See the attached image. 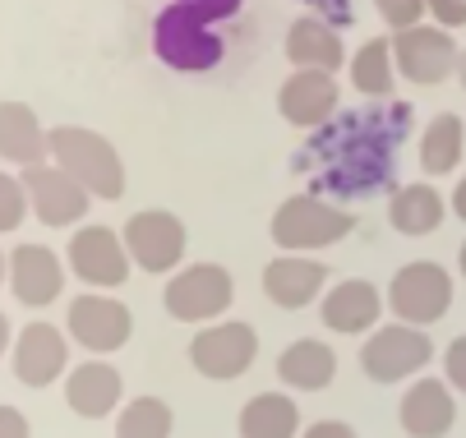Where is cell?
I'll list each match as a JSON object with an SVG mask.
<instances>
[{
	"label": "cell",
	"mask_w": 466,
	"mask_h": 438,
	"mask_svg": "<svg viewBox=\"0 0 466 438\" xmlns=\"http://www.w3.org/2000/svg\"><path fill=\"white\" fill-rule=\"evenodd\" d=\"M379 5V15H383V24L388 28H416L420 19H425V0H374Z\"/></svg>",
	"instance_id": "obj_29"
},
{
	"label": "cell",
	"mask_w": 466,
	"mask_h": 438,
	"mask_svg": "<svg viewBox=\"0 0 466 438\" xmlns=\"http://www.w3.org/2000/svg\"><path fill=\"white\" fill-rule=\"evenodd\" d=\"M5 277H10V259H5V254H0V282H5Z\"/></svg>",
	"instance_id": "obj_38"
},
{
	"label": "cell",
	"mask_w": 466,
	"mask_h": 438,
	"mask_svg": "<svg viewBox=\"0 0 466 438\" xmlns=\"http://www.w3.org/2000/svg\"><path fill=\"white\" fill-rule=\"evenodd\" d=\"M457 268H461V277H466V244H461V254H457Z\"/></svg>",
	"instance_id": "obj_39"
},
{
	"label": "cell",
	"mask_w": 466,
	"mask_h": 438,
	"mask_svg": "<svg viewBox=\"0 0 466 438\" xmlns=\"http://www.w3.org/2000/svg\"><path fill=\"white\" fill-rule=\"evenodd\" d=\"M430 360H434V342L425 337V328L402 324V319L388 328H374L370 342L360 346V369L374 383H402L411 373H420Z\"/></svg>",
	"instance_id": "obj_4"
},
{
	"label": "cell",
	"mask_w": 466,
	"mask_h": 438,
	"mask_svg": "<svg viewBox=\"0 0 466 438\" xmlns=\"http://www.w3.org/2000/svg\"><path fill=\"white\" fill-rule=\"evenodd\" d=\"M258 355V333L249 324H213L189 342V360L204 379H240Z\"/></svg>",
	"instance_id": "obj_10"
},
{
	"label": "cell",
	"mask_w": 466,
	"mask_h": 438,
	"mask_svg": "<svg viewBox=\"0 0 466 438\" xmlns=\"http://www.w3.org/2000/svg\"><path fill=\"white\" fill-rule=\"evenodd\" d=\"M383 295L370 286V282H338L328 291V300L319 304V314H323V328L328 333H342V337H356V333H370L383 314Z\"/></svg>",
	"instance_id": "obj_17"
},
{
	"label": "cell",
	"mask_w": 466,
	"mask_h": 438,
	"mask_svg": "<svg viewBox=\"0 0 466 438\" xmlns=\"http://www.w3.org/2000/svg\"><path fill=\"white\" fill-rule=\"evenodd\" d=\"M167 314L180 324H208L236 300V282L222 264H194L167 282Z\"/></svg>",
	"instance_id": "obj_6"
},
{
	"label": "cell",
	"mask_w": 466,
	"mask_h": 438,
	"mask_svg": "<svg viewBox=\"0 0 466 438\" xmlns=\"http://www.w3.org/2000/svg\"><path fill=\"white\" fill-rule=\"evenodd\" d=\"M65 360H70V346H65L56 324H28L15 337V379L24 388H46L65 373Z\"/></svg>",
	"instance_id": "obj_15"
},
{
	"label": "cell",
	"mask_w": 466,
	"mask_h": 438,
	"mask_svg": "<svg viewBox=\"0 0 466 438\" xmlns=\"http://www.w3.org/2000/svg\"><path fill=\"white\" fill-rule=\"evenodd\" d=\"M452 213H457V217L466 222V175L457 180V190H452Z\"/></svg>",
	"instance_id": "obj_35"
},
{
	"label": "cell",
	"mask_w": 466,
	"mask_h": 438,
	"mask_svg": "<svg viewBox=\"0 0 466 438\" xmlns=\"http://www.w3.org/2000/svg\"><path fill=\"white\" fill-rule=\"evenodd\" d=\"M300 406L287 393H258L240 411V438H296Z\"/></svg>",
	"instance_id": "obj_23"
},
{
	"label": "cell",
	"mask_w": 466,
	"mask_h": 438,
	"mask_svg": "<svg viewBox=\"0 0 466 438\" xmlns=\"http://www.w3.org/2000/svg\"><path fill=\"white\" fill-rule=\"evenodd\" d=\"M278 379L296 393H323L332 379H338V355H332L328 342L300 337L278 355Z\"/></svg>",
	"instance_id": "obj_21"
},
{
	"label": "cell",
	"mask_w": 466,
	"mask_h": 438,
	"mask_svg": "<svg viewBox=\"0 0 466 438\" xmlns=\"http://www.w3.org/2000/svg\"><path fill=\"white\" fill-rule=\"evenodd\" d=\"M0 157L15 162V166H42L51 162L46 148V130L33 106L24 102H0Z\"/></svg>",
	"instance_id": "obj_20"
},
{
	"label": "cell",
	"mask_w": 466,
	"mask_h": 438,
	"mask_svg": "<svg viewBox=\"0 0 466 438\" xmlns=\"http://www.w3.org/2000/svg\"><path fill=\"white\" fill-rule=\"evenodd\" d=\"M120 393H125L120 369H111L106 360H88L65 379V406L84 420H106V411L120 406Z\"/></svg>",
	"instance_id": "obj_18"
},
{
	"label": "cell",
	"mask_w": 466,
	"mask_h": 438,
	"mask_svg": "<svg viewBox=\"0 0 466 438\" xmlns=\"http://www.w3.org/2000/svg\"><path fill=\"white\" fill-rule=\"evenodd\" d=\"M388 222L397 235H430L443 226V199L430 184H402L388 204Z\"/></svg>",
	"instance_id": "obj_24"
},
{
	"label": "cell",
	"mask_w": 466,
	"mask_h": 438,
	"mask_svg": "<svg viewBox=\"0 0 466 438\" xmlns=\"http://www.w3.org/2000/svg\"><path fill=\"white\" fill-rule=\"evenodd\" d=\"M129 268H135V259H129V249L116 231L106 226H79L70 235V273L97 291H111L129 277Z\"/></svg>",
	"instance_id": "obj_11"
},
{
	"label": "cell",
	"mask_w": 466,
	"mask_h": 438,
	"mask_svg": "<svg viewBox=\"0 0 466 438\" xmlns=\"http://www.w3.org/2000/svg\"><path fill=\"white\" fill-rule=\"evenodd\" d=\"M65 328H70V337L93 351V355H111L129 342V333H135V319H129V309L120 300H106V295H75L70 300V319H65Z\"/></svg>",
	"instance_id": "obj_12"
},
{
	"label": "cell",
	"mask_w": 466,
	"mask_h": 438,
	"mask_svg": "<svg viewBox=\"0 0 466 438\" xmlns=\"http://www.w3.org/2000/svg\"><path fill=\"white\" fill-rule=\"evenodd\" d=\"M10 291L28 309H42V304L60 300V291H65V264L56 259V249H46V244H19L15 254H10Z\"/></svg>",
	"instance_id": "obj_14"
},
{
	"label": "cell",
	"mask_w": 466,
	"mask_h": 438,
	"mask_svg": "<svg viewBox=\"0 0 466 438\" xmlns=\"http://www.w3.org/2000/svg\"><path fill=\"white\" fill-rule=\"evenodd\" d=\"M388 309L402 324L430 328V324H439L452 309V277L439 264H430V259L407 264L402 273L392 277V286H388Z\"/></svg>",
	"instance_id": "obj_5"
},
{
	"label": "cell",
	"mask_w": 466,
	"mask_h": 438,
	"mask_svg": "<svg viewBox=\"0 0 466 438\" xmlns=\"http://www.w3.org/2000/svg\"><path fill=\"white\" fill-rule=\"evenodd\" d=\"M351 213L332 208L314 194H291L278 213H273V240L282 254H309V249H328L351 235Z\"/></svg>",
	"instance_id": "obj_3"
},
{
	"label": "cell",
	"mask_w": 466,
	"mask_h": 438,
	"mask_svg": "<svg viewBox=\"0 0 466 438\" xmlns=\"http://www.w3.org/2000/svg\"><path fill=\"white\" fill-rule=\"evenodd\" d=\"M397 420H402V433L407 438H443L457 420V402H452V388L439 383V379H416L397 406Z\"/></svg>",
	"instance_id": "obj_16"
},
{
	"label": "cell",
	"mask_w": 466,
	"mask_h": 438,
	"mask_svg": "<svg viewBox=\"0 0 466 438\" xmlns=\"http://www.w3.org/2000/svg\"><path fill=\"white\" fill-rule=\"evenodd\" d=\"M46 148H51V162L60 171H70L93 199H120L125 194V166L116 157V148L97 134V130H84V124H60V130H46Z\"/></svg>",
	"instance_id": "obj_1"
},
{
	"label": "cell",
	"mask_w": 466,
	"mask_h": 438,
	"mask_svg": "<svg viewBox=\"0 0 466 438\" xmlns=\"http://www.w3.org/2000/svg\"><path fill=\"white\" fill-rule=\"evenodd\" d=\"M28 213V190H24V175H5L0 171V231H15L24 226Z\"/></svg>",
	"instance_id": "obj_28"
},
{
	"label": "cell",
	"mask_w": 466,
	"mask_h": 438,
	"mask_svg": "<svg viewBox=\"0 0 466 438\" xmlns=\"http://www.w3.org/2000/svg\"><path fill=\"white\" fill-rule=\"evenodd\" d=\"M0 438H33L28 415H24V411H15V406H0Z\"/></svg>",
	"instance_id": "obj_33"
},
{
	"label": "cell",
	"mask_w": 466,
	"mask_h": 438,
	"mask_svg": "<svg viewBox=\"0 0 466 438\" xmlns=\"http://www.w3.org/2000/svg\"><path fill=\"white\" fill-rule=\"evenodd\" d=\"M323 282H328V268L305 254H278L263 268V295L282 309H305L309 300H319Z\"/></svg>",
	"instance_id": "obj_19"
},
{
	"label": "cell",
	"mask_w": 466,
	"mask_h": 438,
	"mask_svg": "<svg viewBox=\"0 0 466 438\" xmlns=\"http://www.w3.org/2000/svg\"><path fill=\"white\" fill-rule=\"evenodd\" d=\"M171 5L189 10L194 19H204V24H222V19H231L240 10V0H171Z\"/></svg>",
	"instance_id": "obj_30"
},
{
	"label": "cell",
	"mask_w": 466,
	"mask_h": 438,
	"mask_svg": "<svg viewBox=\"0 0 466 438\" xmlns=\"http://www.w3.org/2000/svg\"><path fill=\"white\" fill-rule=\"evenodd\" d=\"M5 346H10V319L0 314V355H5Z\"/></svg>",
	"instance_id": "obj_36"
},
{
	"label": "cell",
	"mask_w": 466,
	"mask_h": 438,
	"mask_svg": "<svg viewBox=\"0 0 466 438\" xmlns=\"http://www.w3.org/2000/svg\"><path fill=\"white\" fill-rule=\"evenodd\" d=\"M351 84L365 97H388L397 84V60H392V37H374L356 51L351 60Z\"/></svg>",
	"instance_id": "obj_26"
},
{
	"label": "cell",
	"mask_w": 466,
	"mask_h": 438,
	"mask_svg": "<svg viewBox=\"0 0 466 438\" xmlns=\"http://www.w3.org/2000/svg\"><path fill=\"white\" fill-rule=\"evenodd\" d=\"M457 79H461V88H466V51L457 55Z\"/></svg>",
	"instance_id": "obj_37"
},
{
	"label": "cell",
	"mask_w": 466,
	"mask_h": 438,
	"mask_svg": "<svg viewBox=\"0 0 466 438\" xmlns=\"http://www.w3.org/2000/svg\"><path fill=\"white\" fill-rule=\"evenodd\" d=\"M24 190H28V208L37 213L42 226H75V222H84L88 199H93L84 184L70 171H60L56 162L24 166Z\"/></svg>",
	"instance_id": "obj_9"
},
{
	"label": "cell",
	"mask_w": 466,
	"mask_h": 438,
	"mask_svg": "<svg viewBox=\"0 0 466 438\" xmlns=\"http://www.w3.org/2000/svg\"><path fill=\"white\" fill-rule=\"evenodd\" d=\"M125 249L129 259H135V268L144 273H171L185 254V222L176 213H162V208H148V213H135L125 222Z\"/></svg>",
	"instance_id": "obj_8"
},
{
	"label": "cell",
	"mask_w": 466,
	"mask_h": 438,
	"mask_svg": "<svg viewBox=\"0 0 466 438\" xmlns=\"http://www.w3.org/2000/svg\"><path fill=\"white\" fill-rule=\"evenodd\" d=\"M425 10L434 15L439 28H461L466 24V0H425Z\"/></svg>",
	"instance_id": "obj_32"
},
{
	"label": "cell",
	"mask_w": 466,
	"mask_h": 438,
	"mask_svg": "<svg viewBox=\"0 0 466 438\" xmlns=\"http://www.w3.org/2000/svg\"><path fill=\"white\" fill-rule=\"evenodd\" d=\"M153 51L167 70H180V75H204L222 60V37L213 33V24L194 19L189 10L180 5H167L153 24Z\"/></svg>",
	"instance_id": "obj_2"
},
{
	"label": "cell",
	"mask_w": 466,
	"mask_h": 438,
	"mask_svg": "<svg viewBox=\"0 0 466 438\" xmlns=\"http://www.w3.org/2000/svg\"><path fill=\"white\" fill-rule=\"evenodd\" d=\"M457 42L448 37V28L439 24H416V28H402L392 37V60L397 70H402V79L411 84H443L452 70H457Z\"/></svg>",
	"instance_id": "obj_7"
},
{
	"label": "cell",
	"mask_w": 466,
	"mask_h": 438,
	"mask_svg": "<svg viewBox=\"0 0 466 438\" xmlns=\"http://www.w3.org/2000/svg\"><path fill=\"white\" fill-rule=\"evenodd\" d=\"M278 111H282L287 124L319 130V124H328L332 111H338V79L328 70H296L278 93Z\"/></svg>",
	"instance_id": "obj_13"
},
{
	"label": "cell",
	"mask_w": 466,
	"mask_h": 438,
	"mask_svg": "<svg viewBox=\"0 0 466 438\" xmlns=\"http://www.w3.org/2000/svg\"><path fill=\"white\" fill-rule=\"evenodd\" d=\"M171 406L162 397H135L116 415V438H171Z\"/></svg>",
	"instance_id": "obj_27"
},
{
	"label": "cell",
	"mask_w": 466,
	"mask_h": 438,
	"mask_svg": "<svg viewBox=\"0 0 466 438\" xmlns=\"http://www.w3.org/2000/svg\"><path fill=\"white\" fill-rule=\"evenodd\" d=\"M287 55H291L296 70H328V75H338L342 60H347L338 28L323 24V19H296L291 33H287Z\"/></svg>",
	"instance_id": "obj_22"
},
{
	"label": "cell",
	"mask_w": 466,
	"mask_h": 438,
	"mask_svg": "<svg viewBox=\"0 0 466 438\" xmlns=\"http://www.w3.org/2000/svg\"><path fill=\"white\" fill-rule=\"evenodd\" d=\"M300 438H356V429L342 424V420H319V424H309Z\"/></svg>",
	"instance_id": "obj_34"
},
{
	"label": "cell",
	"mask_w": 466,
	"mask_h": 438,
	"mask_svg": "<svg viewBox=\"0 0 466 438\" xmlns=\"http://www.w3.org/2000/svg\"><path fill=\"white\" fill-rule=\"evenodd\" d=\"M443 373H448V388L466 393V337H457V342L443 351Z\"/></svg>",
	"instance_id": "obj_31"
},
{
	"label": "cell",
	"mask_w": 466,
	"mask_h": 438,
	"mask_svg": "<svg viewBox=\"0 0 466 438\" xmlns=\"http://www.w3.org/2000/svg\"><path fill=\"white\" fill-rule=\"evenodd\" d=\"M461 148H466V124L457 115H434L430 130L420 139V166L425 175H448L457 162H461Z\"/></svg>",
	"instance_id": "obj_25"
}]
</instances>
